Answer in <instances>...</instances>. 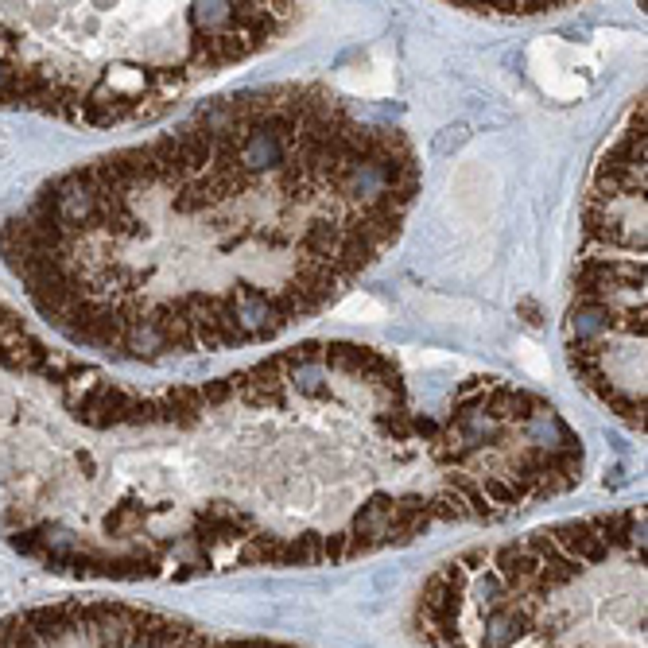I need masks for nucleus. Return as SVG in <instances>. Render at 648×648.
<instances>
[{
    "instance_id": "obj_1",
    "label": "nucleus",
    "mask_w": 648,
    "mask_h": 648,
    "mask_svg": "<svg viewBox=\"0 0 648 648\" xmlns=\"http://www.w3.org/2000/svg\"><path fill=\"white\" fill-rule=\"evenodd\" d=\"M229 311H233V323H237L245 342L276 338L283 326H288V318L280 314L276 299H268L260 288H241L237 295H229Z\"/></svg>"
},
{
    "instance_id": "obj_2",
    "label": "nucleus",
    "mask_w": 648,
    "mask_h": 648,
    "mask_svg": "<svg viewBox=\"0 0 648 648\" xmlns=\"http://www.w3.org/2000/svg\"><path fill=\"white\" fill-rule=\"evenodd\" d=\"M392 512H396V497L389 493H373L365 505L354 512V524H349V536L365 543V551H377L385 548L389 540V524H392Z\"/></svg>"
},
{
    "instance_id": "obj_3",
    "label": "nucleus",
    "mask_w": 648,
    "mask_h": 648,
    "mask_svg": "<svg viewBox=\"0 0 648 648\" xmlns=\"http://www.w3.org/2000/svg\"><path fill=\"white\" fill-rule=\"evenodd\" d=\"M120 349L136 361H155V357L171 354V338L163 334V326L151 318V311H140L120 338Z\"/></svg>"
},
{
    "instance_id": "obj_4",
    "label": "nucleus",
    "mask_w": 648,
    "mask_h": 648,
    "mask_svg": "<svg viewBox=\"0 0 648 648\" xmlns=\"http://www.w3.org/2000/svg\"><path fill=\"white\" fill-rule=\"evenodd\" d=\"M454 8L489 12V16H540V12L567 8V4H555V0H501V4H466V0H458Z\"/></svg>"
},
{
    "instance_id": "obj_5",
    "label": "nucleus",
    "mask_w": 648,
    "mask_h": 648,
    "mask_svg": "<svg viewBox=\"0 0 648 648\" xmlns=\"http://www.w3.org/2000/svg\"><path fill=\"white\" fill-rule=\"evenodd\" d=\"M288 385H292L299 396H311V400L330 392V377H326V369L318 365V361H307V365L292 369V373H288Z\"/></svg>"
},
{
    "instance_id": "obj_6",
    "label": "nucleus",
    "mask_w": 648,
    "mask_h": 648,
    "mask_svg": "<svg viewBox=\"0 0 648 648\" xmlns=\"http://www.w3.org/2000/svg\"><path fill=\"white\" fill-rule=\"evenodd\" d=\"M233 20V4H191V28L195 35H214L229 28Z\"/></svg>"
},
{
    "instance_id": "obj_7",
    "label": "nucleus",
    "mask_w": 648,
    "mask_h": 648,
    "mask_svg": "<svg viewBox=\"0 0 648 648\" xmlns=\"http://www.w3.org/2000/svg\"><path fill=\"white\" fill-rule=\"evenodd\" d=\"M233 392H237L233 377H222V380H206L202 389H198V400H202V408H222Z\"/></svg>"
},
{
    "instance_id": "obj_8",
    "label": "nucleus",
    "mask_w": 648,
    "mask_h": 648,
    "mask_svg": "<svg viewBox=\"0 0 648 648\" xmlns=\"http://www.w3.org/2000/svg\"><path fill=\"white\" fill-rule=\"evenodd\" d=\"M462 140H466V125H454V129H443V136H435L431 151L435 155H446V151H454Z\"/></svg>"
},
{
    "instance_id": "obj_9",
    "label": "nucleus",
    "mask_w": 648,
    "mask_h": 648,
    "mask_svg": "<svg viewBox=\"0 0 648 648\" xmlns=\"http://www.w3.org/2000/svg\"><path fill=\"white\" fill-rule=\"evenodd\" d=\"M8 74H12V66L0 63V105H4V94H8Z\"/></svg>"
}]
</instances>
